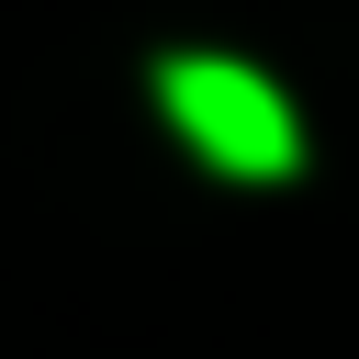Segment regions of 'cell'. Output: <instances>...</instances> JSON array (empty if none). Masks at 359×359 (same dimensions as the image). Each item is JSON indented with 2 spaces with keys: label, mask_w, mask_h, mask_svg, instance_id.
Returning <instances> with one entry per match:
<instances>
[{
  "label": "cell",
  "mask_w": 359,
  "mask_h": 359,
  "mask_svg": "<svg viewBox=\"0 0 359 359\" xmlns=\"http://www.w3.org/2000/svg\"><path fill=\"white\" fill-rule=\"evenodd\" d=\"M157 101H168V123H180L224 180H280V168L303 157L292 101H280L258 67H236V56H168V67H157Z\"/></svg>",
  "instance_id": "1"
}]
</instances>
